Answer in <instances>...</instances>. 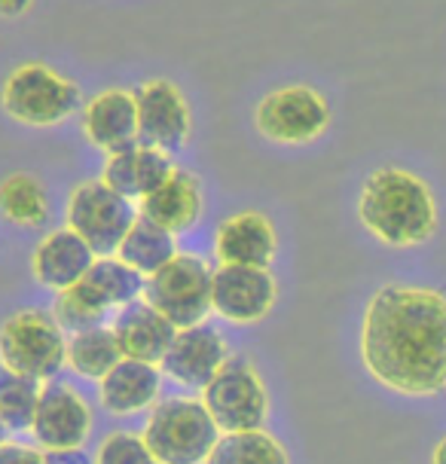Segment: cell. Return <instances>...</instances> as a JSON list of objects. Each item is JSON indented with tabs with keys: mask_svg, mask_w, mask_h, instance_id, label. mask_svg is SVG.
Segmentation results:
<instances>
[{
	"mask_svg": "<svg viewBox=\"0 0 446 464\" xmlns=\"http://www.w3.org/2000/svg\"><path fill=\"white\" fill-rule=\"evenodd\" d=\"M82 135L107 156L138 144V104L129 89H107L82 107Z\"/></svg>",
	"mask_w": 446,
	"mask_h": 464,
	"instance_id": "18",
	"label": "cell"
},
{
	"mask_svg": "<svg viewBox=\"0 0 446 464\" xmlns=\"http://www.w3.org/2000/svg\"><path fill=\"white\" fill-rule=\"evenodd\" d=\"M141 437L160 464H205L220 428L196 397H165L150 410Z\"/></svg>",
	"mask_w": 446,
	"mask_h": 464,
	"instance_id": "3",
	"label": "cell"
},
{
	"mask_svg": "<svg viewBox=\"0 0 446 464\" xmlns=\"http://www.w3.org/2000/svg\"><path fill=\"white\" fill-rule=\"evenodd\" d=\"M64 220L98 256H113L131 223L138 220V205L111 189L104 180H82L71 189Z\"/></svg>",
	"mask_w": 446,
	"mask_h": 464,
	"instance_id": "7",
	"label": "cell"
},
{
	"mask_svg": "<svg viewBox=\"0 0 446 464\" xmlns=\"http://www.w3.org/2000/svg\"><path fill=\"white\" fill-rule=\"evenodd\" d=\"M80 285L86 287L104 309H122V305H129L131 300H141L147 278L113 254V256H98Z\"/></svg>",
	"mask_w": 446,
	"mask_h": 464,
	"instance_id": "22",
	"label": "cell"
},
{
	"mask_svg": "<svg viewBox=\"0 0 446 464\" xmlns=\"http://www.w3.org/2000/svg\"><path fill=\"white\" fill-rule=\"evenodd\" d=\"M31 4H34V0H0V15H4V19H13V15L28 13Z\"/></svg>",
	"mask_w": 446,
	"mask_h": 464,
	"instance_id": "30",
	"label": "cell"
},
{
	"mask_svg": "<svg viewBox=\"0 0 446 464\" xmlns=\"http://www.w3.org/2000/svg\"><path fill=\"white\" fill-rule=\"evenodd\" d=\"M211 276L214 269L202 256L178 254L169 266L147 278L144 300L156 305L178 330L205 324L211 314Z\"/></svg>",
	"mask_w": 446,
	"mask_h": 464,
	"instance_id": "8",
	"label": "cell"
},
{
	"mask_svg": "<svg viewBox=\"0 0 446 464\" xmlns=\"http://www.w3.org/2000/svg\"><path fill=\"white\" fill-rule=\"evenodd\" d=\"M361 361L379 385L407 397L446 392V296L416 285H388L367 303Z\"/></svg>",
	"mask_w": 446,
	"mask_h": 464,
	"instance_id": "1",
	"label": "cell"
},
{
	"mask_svg": "<svg viewBox=\"0 0 446 464\" xmlns=\"http://www.w3.org/2000/svg\"><path fill=\"white\" fill-rule=\"evenodd\" d=\"M111 330L120 343L122 358H135L147 363H160L178 336V327L156 305L147 303L144 296L122 305Z\"/></svg>",
	"mask_w": 446,
	"mask_h": 464,
	"instance_id": "16",
	"label": "cell"
},
{
	"mask_svg": "<svg viewBox=\"0 0 446 464\" xmlns=\"http://www.w3.org/2000/svg\"><path fill=\"white\" fill-rule=\"evenodd\" d=\"M138 104V144L156 150H178L187 144L193 113L184 92L171 80H147L135 89Z\"/></svg>",
	"mask_w": 446,
	"mask_h": 464,
	"instance_id": "12",
	"label": "cell"
},
{
	"mask_svg": "<svg viewBox=\"0 0 446 464\" xmlns=\"http://www.w3.org/2000/svg\"><path fill=\"white\" fill-rule=\"evenodd\" d=\"M431 464H446V437L441 443L434 446V452H431Z\"/></svg>",
	"mask_w": 446,
	"mask_h": 464,
	"instance_id": "31",
	"label": "cell"
},
{
	"mask_svg": "<svg viewBox=\"0 0 446 464\" xmlns=\"http://www.w3.org/2000/svg\"><path fill=\"white\" fill-rule=\"evenodd\" d=\"M107 312L111 309H104L82 285H73L68 290H62V294H55V303H53V318L59 321V327L68 330V334L102 327Z\"/></svg>",
	"mask_w": 446,
	"mask_h": 464,
	"instance_id": "27",
	"label": "cell"
},
{
	"mask_svg": "<svg viewBox=\"0 0 446 464\" xmlns=\"http://www.w3.org/2000/svg\"><path fill=\"white\" fill-rule=\"evenodd\" d=\"M278 300V285L269 269L227 266L220 263L211 276V312L229 324H257Z\"/></svg>",
	"mask_w": 446,
	"mask_h": 464,
	"instance_id": "11",
	"label": "cell"
},
{
	"mask_svg": "<svg viewBox=\"0 0 446 464\" xmlns=\"http://www.w3.org/2000/svg\"><path fill=\"white\" fill-rule=\"evenodd\" d=\"M31 434L44 452L82 450L92 434V410L86 397L68 382H44Z\"/></svg>",
	"mask_w": 446,
	"mask_h": 464,
	"instance_id": "10",
	"label": "cell"
},
{
	"mask_svg": "<svg viewBox=\"0 0 446 464\" xmlns=\"http://www.w3.org/2000/svg\"><path fill=\"white\" fill-rule=\"evenodd\" d=\"M138 214L169 232H184L202 218V187L196 174L175 169L153 193L138 202Z\"/></svg>",
	"mask_w": 446,
	"mask_h": 464,
	"instance_id": "19",
	"label": "cell"
},
{
	"mask_svg": "<svg viewBox=\"0 0 446 464\" xmlns=\"http://www.w3.org/2000/svg\"><path fill=\"white\" fill-rule=\"evenodd\" d=\"M4 437H6V425H4V419H0V443H6Z\"/></svg>",
	"mask_w": 446,
	"mask_h": 464,
	"instance_id": "32",
	"label": "cell"
},
{
	"mask_svg": "<svg viewBox=\"0 0 446 464\" xmlns=\"http://www.w3.org/2000/svg\"><path fill=\"white\" fill-rule=\"evenodd\" d=\"M44 382L0 363V419L6 430H31Z\"/></svg>",
	"mask_w": 446,
	"mask_h": 464,
	"instance_id": "26",
	"label": "cell"
},
{
	"mask_svg": "<svg viewBox=\"0 0 446 464\" xmlns=\"http://www.w3.org/2000/svg\"><path fill=\"white\" fill-rule=\"evenodd\" d=\"M0 214L15 227H44L49 220V193L34 174H10L0 184Z\"/></svg>",
	"mask_w": 446,
	"mask_h": 464,
	"instance_id": "25",
	"label": "cell"
},
{
	"mask_svg": "<svg viewBox=\"0 0 446 464\" xmlns=\"http://www.w3.org/2000/svg\"><path fill=\"white\" fill-rule=\"evenodd\" d=\"M0 363L15 372L49 382L68 363V336L53 312L24 309L0 324Z\"/></svg>",
	"mask_w": 446,
	"mask_h": 464,
	"instance_id": "5",
	"label": "cell"
},
{
	"mask_svg": "<svg viewBox=\"0 0 446 464\" xmlns=\"http://www.w3.org/2000/svg\"><path fill=\"white\" fill-rule=\"evenodd\" d=\"M278 251L276 227L260 211H238L214 232V254L227 266H260L269 269Z\"/></svg>",
	"mask_w": 446,
	"mask_h": 464,
	"instance_id": "14",
	"label": "cell"
},
{
	"mask_svg": "<svg viewBox=\"0 0 446 464\" xmlns=\"http://www.w3.org/2000/svg\"><path fill=\"white\" fill-rule=\"evenodd\" d=\"M120 358L122 352L117 336L104 324L92 330H80V334H71L68 339V367L82 379L102 382L107 372L120 363Z\"/></svg>",
	"mask_w": 446,
	"mask_h": 464,
	"instance_id": "23",
	"label": "cell"
},
{
	"mask_svg": "<svg viewBox=\"0 0 446 464\" xmlns=\"http://www.w3.org/2000/svg\"><path fill=\"white\" fill-rule=\"evenodd\" d=\"M98 254L89 247L73 229H53L49 236L40 238V245L31 254V272L34 281L55 294L80 285L86 278V272L92 269Z\"/></svg>",
	"mask_w": 446,
	"mask_h": 464,
	"instance_id": "15",
	"label": "cell"
},
{
	"mask_svg": "<svg viewBox=\"0 0 446 464\" xmlns=\"http://www.w3.org/2000/svg\"><path fill=\"white\" fill-rule=\"evenodd\" d=\"M227 361H229L227 339L208 324H193L178 330L175 343L169 345L165 358L160 361V370L171 382L184 385L189 392H202Z\"/></svg>",
	"mask_w": 446,
	"mask_h": 464,
	"instance_id": "13",
	"label": "cell"
},
{
	"mask_svg": "<svg viewBox=\"0 0 446 464\" xmlns=\"http://www.w3.org/2000/svg\"><path fill=\"white\" fill-rule=\"evenodd\" d=\"M175 171V162L169 160L165 150L147 144H131L126 150H117L107 156L102 180L120 196L141 202L147 193H153L169 174Z\"/></svg>",
	"mask_w": 446,
	"mask_h": 464,
	"instance_id": "20",
	"label": "cell"
},
{
	"mask_svg": "<svg viewBox=\"0 0 446 464\" xmlns=\"http://www.w3.org/2000/svg\"><path fill=\"white\" fill-rule=\"evenodd\" d=\"M358 218L383 245L416 247L437 232V198L419 174L388 165L361 187Z\"/></svg>",
	"mask_w": 446,
	"mask_h": 464,
	"instance_id": "2",
	"label": "cell"
},
{
	"mask_svg": "<svg viewBox=\"0 0 446 464\" xmlns=\"http://www.w3.org/2000/svg\"><path fill=\"white\" fill-rule=\"evenodd\" d=\"M0 104L24 126H59L71 113L80 111L82 95L71 77H64L49 64L28 62L19 64L0 86Z\"/></svg>",
	"mask_w": 446,
	"mask_h": 464,
	"instance_id": "4",
	"label": "cell"
},
{
	"mask_svg": "<svg viewBox=\"0 0 446 464\" xmlns=\"http://www.w3.org/2000/svg\"><path fill=\"white\" fill-rule=\"evenodd\" d=\"M95 464H160L153 459L150 446L144 443L141 434L131 430H113L107 434L95 452Z\"/></svg>",
	"mask_w": 446,
	"mask_h": 464,
	"instance_id": "28",
	"label": "cell"
},
{
	"mask_svg": "<svg viewBox=\"0 0 446 464\" xmlns=\"http://www.w3.org/2000/svg\"><path fill=\"white\" fill-rule=\"evenodd\" d=\"M117 256L122 263H129L131 269L141 272L144 278H150L178 256L175 232L156 227L153 220L138 214V220L131 223V229L126 232V238H122Z\"/></svg>",
	"mask_w": 446,
	"mask_h": 464,
	"instance_id": "21",
	"label": "cell"
},
{
	"mask_svg": "<svg viewBox=\"0 0 446 464\" xmlns=\"http://www.w3.org/2000/svg\"><path fill=\"white\" fill-rule=\"evenodd\" d=\"M254 126L276 144H309L330 126V104L312 86H282L254 111Z\"/></svg>",
	"mask_w": 446,
	"mask_h": 464,
	"instance_id": "9",
	"label": "cell"
},
{
	"mask_svg": "<svg viewBox=\"0 0 446 464\" xmlns=\"http://www.w3.org/2000/svg\"><path fill=\"white\" fill-rule=\"evenodd\" d=\"M0 464H49L44 450L24 443H0Z\"/></svg>",
	"mask_w": 446,
	"mask_h": 464,
	"instance_id": "29",
	"label": "cell"
},
{
	"mask_svg": "<svg viewBox=\"0 0 446 464\" xmlns=\"http://www.w3.org/2000/svg\"><path fill=\"white\" fill-rule=\"evenodd\" d=\"M205 464H291L285 446L269 430H238L220 434Z\"/></svg>",
	"mask_w": 446,
	"mask_h": 464,
	"instance_id": "24",
	"label": "cell"
},
{
	"mask_svg": "<svg viewBox=\"0 0 446 464\" xmlns=\"http://www.w3.org/2000/svg\"><path fill=\"white\" fill-rule=\"evenodd\" d=\"M214 425L220 434H238V430H260L269 419V394L260 372L251 361L233 358L218 370V376L199 392Z\"/></svg>",
	"mask_w": 446,
	"mask_h": 464,
	"instance_id": "6",
	"label": "cell"
},
{
	"mask_svg": "<svg viewBox=\"0 0 446 464\" xmlns=\"http://www.w3.org/2000/svg\"><path fill=\"white\" fill-rule=\"evenodd\" d=\"M162 379L160 363L120 358L117 367L98 382V401L111 416H138L160 403Z\"/></svg>",
	"mask_w": 446,
	"mask_h": 464,
	"instance_id": "17",
	"label": "cell"
}]
</instances>
